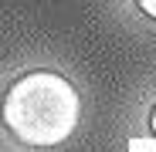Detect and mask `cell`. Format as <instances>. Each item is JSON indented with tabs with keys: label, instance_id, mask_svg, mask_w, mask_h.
I'll list each match as a JSON object with an SVG mask.
<instances>
[{
	"label": "cell",
	"instance_id": "obj_3",
	"mask_svg": "<svg viewBox=\"0 0 156 152\" xmlns=\"http://www.w3.org/2000/svg\"><path fill=\"white\" fill-rule=\"evenodd\" d=\"M149 129H153V135H156V108H153V115H149Z\"/></svg>",
	"mask_w": 156,
	"mask_h": 152
},
{
	"label": "cell",
	"instance_id": "obj_1",
	"mask_svg": "<svg viewBox=\"0 0 156 152\" xmlns=\"http://www.w3.org/2000/svg\"><path fill=\"white\" fill-rule=\"evenodd\" d=\"M78 115H82L78 91L58 71H31L17 78L0 105V118L10 135L34 149L65 142L75 132Z\"/></svg>",
	"mask_w": 156,
	"mask_h": 152
},
{
	"label": "cell",
	"instance_id": "obj_2",
	"mask_svg": "<svg viewBox=\"0 0 156 152\" xmlns=\"http://www.w3.org/2000/svg\"><path fill=\"white\" fill-rule=\"evenodd\" d=\"M136 4H139V10H143L146 17H153V20H156V0H136Z\"/></svg>",
	"mask_w": 156,
	"mask_h": 152
}]
</instances>
